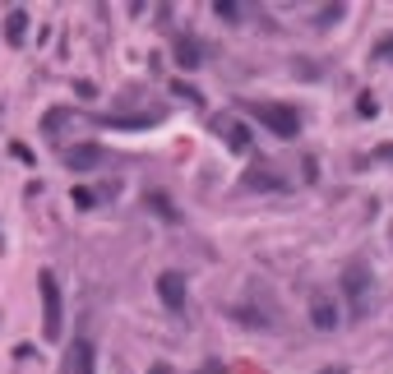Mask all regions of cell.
I'll return each instance as SVG.
<instances>
[{"label": "cell", "instance_id": "1", "mask_svg": "<svg viewBox=\"0 0 393 374\" xmlns=\"http://www.w3.org/2000/svg\"><path fill=\"white\" fill-rule=\"evenodd\" d=\"M37 296H42V338L60 342V333H65V305H60V282L51 268L37 273Z\"/></svg>", "mask_w": 393, "mask_h": 374}, {"label": "cell", "instance_id": "2", "mask_svg": "<svg viewBox=\"0 0 393 374\" xmlns=\"http://www.w3.org/2000/svg\"><path fill=\"white\" fill-rule=\"evenodd\" d=\"M246 111L269 134H278V139H296V134H301V116H296L292 107H282V102H246Z\"/></svg>", "mask_w": 393, "mask_h": 374}, {"label": "cell", "instance_id": "3", "mask_svg": "<svg viewBox=\"0 0 393 374\" xmlns=\"http://www.w3.org/2000/svg\"><path fill=\"white\" fill-rule=\"evenodd\" d=\"M371 268L361 264V259H352L347 268H342V291H347V305H352V314H366V309H371Z\"/></svg>", "mask_w": 393, "mask_h": 374}, {"label": "cell", "instance_id": "4", "mask_svg": "<svg viewBox=\"0 0 393 374\" xmlns=\"http://www.w3.org/2000/svg\"><path fill=\"white\" fill-rule=\"evenodd\" d=\"M310 323L319 333H333L338 328V300L328 296L324 286H314V291H310Z\"/></svg>", "mask_w": 393, "mask_h": 374}, {"label": "cell", "instance_id": "5", "mask_svg": "<svg viewBox=\"0 0 393 374\" xmlns=\"http://www.w3.org/2000/svg\"><path fill=\"white\" fill-rule=\"evenodd\" d=\"M157 300H162L171 314H185V277L180 273H162L157 277Z\"/></svg>", "mask_w": 393, "mask_h": 374}, {"label": "cell", "instance_id": "6", "mask_svg": "<svg viewBox=\"0 0 393 374\" xmlns=\"http://www.w3.org/2000/svg\"><path fill=\"white\" fill-rule=\"evenodd\" d=\"M65 166L69 171H98V166H107V153H102L98 143H79V148L65 153Z\"/></svg>", "mask_w": 393, "mask_h": 374}, {"label": "cell", "instance_id": "7", "mask_svg": "<svg viewBox=\"0 0 393 374\" xmlns=\"http://www.w3.org/2000/svg\"><path fill=\"white\" fill-rule=\"evenodd\" d=\"M213 130L227 139V148H232V153H250V148H255V143H250V130H246L241 121H213Z\"/></svg>", "mask_w": 393, "mask_h": 374}, {"label": "cell", "instance_id": "8", "mask_svg": "<svg viewBox=\"0 0 393 374\" xmlns=\"http://www.w3.org/2000/svg\"><path fill=\"white\" fill-rule=\"evenodd\" d=\"M60 374H93V347L84 338L74 342V347H69V356H65V370Z\"/></svg>", "mask_w": 393, "mask_h": 374}, {"label": "cell", "instance_id": "9", "mask_svg": "<svg viewBox=\"0 0 393 374\" xmlns=\"http://www.w3.org/2000/svg\"><path fill=\"white\" fill-rule=\"evenodd\" d=\"M162 121V111H144V116H107L102 125H112V130H148V125Z\"/></svg>", "mask_w": 393, "mask_h": 374}, {"label": "cell", "instance_id": "10", "mask_svg": "<svg viewBox=\"0 0 393 374\" xmlns=\"http://www.w3.org/2000/svg\"><path fill=\"white\" fill-rule=\"evenodd\" d=\"M176 65L180 69H199L204 65V51H199L194 37H176Z\"/></svg>", "mask_w": 393, "mask_h": 374}, {"label": "cell", "instance_id": "11", "mask_svg": "<svg viewBox=\"0 0 393 374\" xmlns=\"http://www.w3.org/2000/svg\"><path fill=\"white\" fill-rule=\"evenodd\" d=\"M23 37H28V14H23V10H10V14H5V42H10V46H23Z\"/></svg>", "mask_w": 393, "mask_h": 374}, {"label": "cell", "instance_id": "12", "mask_svg": "<svg viewBox=\"0 0 393 374\" xmlns=\"http://www.w3.org/2000/svg\"><path fill=\"white\" fill-rule=\"evenodd\" d=\"M144 203H148V208H153L162 222H180V213L171 208V199H167V194H157V189H148V194H144Z\"/></svg>", "mask_w": 393, "mask_h": 374}, {"label": "cell", "instance_id": "13", "mask_svg": "<svg viewBox=\"0 0 393 374\" xmlns=\"http://www.w3.org/2000/svg\"><path fill=\"white\" fill-rule=\"evenodd\" d=\"M69 203H74V208H84V213H88V208H98V194H93L88 185H74V189H69Z\"/></svg>", "mask_w": 393, "mask_h": 374}, {"label": "cell", "instance_id": "14", "mask_svg": "<svg viewBox=\"0 0 393 374\" xmlns=\"http://www.w3.org/2000/svg\"><path fill=\"white\" fill-rule=\"evenodd\" d=\"M282 180L278 176H269V171H250L246 176V189H278Z\"/></svg>", "mask_w": 393, "mask_h": 374}, {"label": "cell", "instance_id": "15", "mask_svg": "<svg viewBox=\"0 0 393 374\" xmlns=\"http://www.w3.org/2000/svg\"><path fill=\"white\" fill-rule=\"evenodd\" d=\"M342 14H347V5H324V10L314 14V23H319V28H333V23L342 19Z\"/></svg>", "mask_w": 393, "mask_h": 374}, {"label": "cell", "instance_id": "16", "mask_svg": "<svg viewBox=\"0 0 393 374\" xmlns=\"http://www.w3.org/2000/svg\"><path fill=\"white\" fill-rule=\"evenodd\" d=\"M171 93H176V98H185V102H190V107H204L199 88H190V84H185V79H176V84H171Z\"/></svg>", "mask_w": 393, "mask_h": 374}, {"label": "cell", "instance_id": "17", "mask_svg": "<svg viewBox=\"0 0 393 374\" xmlns=\"http://www.w3.org/2000/svg\"><path fill=\"white\" fill-rule=\"evenodd\" d=\"M65 121H69V111H65V107L46 111V121H42V134H56V130H60V125H65Z\"/></svg>", "mask_w": 393, "mask_h": 374}, {"label": "cell", "instance_id": "18", "mask_svg": "<svg viewBox=\"0 0 393 374\" xmlns=\"http://www.w3.org/2000/svg\"><path fill=\"white\" fill-rule=\"evenodd\" d=\"M371 60H384V65H393V33H389V37H380V42H375Z\"/></svg>", "mask_w": 393, "mask_h": 374}, {"label": "cell", "instance_id": "19", "mask_svg": "<svg viewBox=\"0 0 393 374\" xmlns=\"http://www.w3.org/2000/svg\"><path fill=\"white\" fill-rule=\"evenodd\" d=\"M213 14H218V19H227V23H236V19H241V5H232V0H218Z\"/></svg>", "mask_w": 393, "mask_h": 374}, {"label": "cell", "instance_id": "20", "mask_svg": "<svg viewBox=\"0 0 393 374\" xmlns=\"http://www.w3.org/2000/svg\"><path fill=\"white\" fill-rule=\"evenodd\" d=\"M357 111H361V116H380V102H375L371 93H361V98H357Z\"/></svg>", "mask_w": 393, "mask_h": 374}, {"label": "cell", "instance_id": "21", "mask_svg": "<svg viewBox=\"0 0 393 374\" xmlns=\"http://www.w3.org/2000/svg\"><path fill=\"white\" fill-rule=\"evenodd\" d=\"M148 374H176V370H171L167 361H153V365H148Z\"/></svg>", "mask_w": 393, "mask_h": 374}, {"label": "cell", "instance_id": "22", "mask_svg": "<svg viewBox=\"0 0 393 374\" xmlns=\"http://www.w3.org/2000/svg\"><path fill=\"white\" fill-rule=\"evenodd\" d=\"M375 157H380V162H393V143H384V148H375Z\"/></svg>", "mask_w": 393, "mask_h": 374}, {"label": "cell", "instance_id": "23", "mask_svg": "<svg viewBox=\"0 0 393 374\" xmlns=\"http://www.w3.org/2000/svg\"><path fill=\"white\" fill-rule=\"evenodd\" d=\"M194 374H227V370H222V365H218V361H208V365H204V370H194Z\"/></svg>", "mask_w": 393, "mask_h": 374}, {"label": "cell", "instance_id": "24", "mask_svg": "<svg viewBox=\"0 0 393 374\" xmlns=\"http://www.w3.org/2000/svg\"><path fill=\"white\" fill-rule=\"evenodd\" d=\"M319 374H347V370H342V365H328V370H319Z\"/></svg>", "mask_w": 393, "mask_h": 374}]
</instances>
